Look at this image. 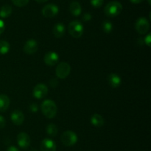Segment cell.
<instances>
[{"mask_svg": "<svg viewBox=\"0 0 151 151\" xmlns=\"http://www.w3.org/2000/svg\"><path fill=\"white\" fill-rule=\"evenodd\" d=\"M42 113L48 118H53L57 114L58 108L55 102L50 99H47L42 102L41 105Z\"/></svg>", "mask_w": 151, "mask_h": 151, "instance_id": "6da1fadb", "label": "cell"}, {"mask_svg": "<svg viewBox=\"0 0 151 151\" xmlns=\"http://www.w3.org/2000/svg\"><path fill=\"white\" fill-rule=\"evenodd\" d=\"M122 10V5L117 1H112L108 3L104 8V13L109 17H115L120 14Z\"/></svg>", "mask_w": 151, "mask_h": 151, "instance_id": "7a4b0ae2", "label": "cell"}, {"mask_svg": "<svg viewBox=\"0 0 151 151\" xmlns=\"http://www.w3.org/2000/svg\"><path fill=\"white\" fill-rule=\"evenodd\" d=\"M68 30H69V34H70L73 38H80V37L82 36V35L83 34V25L82 22H81V21H72V22L69 24Z\"/></svg>", "mask_w": 151, "mask_h": 151, "instance_id": "3957f363", "label": "cell"}, {"mask_svg": "<svg viewBox=\"0 0 151 151\" xmlns=\"http://www.w3.org/2000/svg\"><path fill=\"white\" fill-rule=\"evenodd\" d=\"M61 142L65 146L71 147L75 145L78 142V136L72 130H66L61 135Z\"/></svg>", "mask_w": 151, "mask_h": 151, "instance_id": "277c9868", "label": "cell"}, {"mask_svg": "<svg viewBox=\"0 0 151 151\" xmlns=\"http://www.w3.org/2000/svg\"><path fill=\"white\" fill-rule=\"evenodd\" d=\"M71 72V67L67 62H60L57 65L55 69V74L58 78H66L69 76Z\"/></svg>", "mask_w": 151, "mask_h": 151, "instance_id": "5b68a950", "label": "cell"}, {"mask_svg": "<svg viewBox=\"0 0 151 151\" xmlns=\"http://www.w3.org/2000/svg\"><path fill=\"white\" fill-rule=\"evenodd\" d=\"M135 28L139 34H145L150 29V22L146 18L140 17L136 22Z\"/></svg>", "mask_w": 151, "mask_h": 151, "instance_id": "8992f818", "label": "cell"}, {"mask_svg": "<svg viewBox=\"0 0 151 151\" xmlns=\"http://www.w3.org/2000/svg\"><path fill=\"white\" fill-rule=\"evenodd\" d=\"M48 93V87L44 84H38L32 90V96L37 99H41Z\"/></svg>", "mask_w": 151, "mask_h": 151, "instance_id": "52a82bcc", "label": "cell"}, {"mask_svg": "<svg viewBox=\"0 0 151 151\" xmlns=\"http://www.w3.org/2000/svg\"><path fill=\"white\" fill-rule=\"evenodd\" d=\"M42 15L46 18H53L58 13L59 8L55 4H48L42 9Z\"/></svg>", "mask_w": 151, "mask_h": 151, "instance_id": "ba28073f", "label": "cell"}, {"mask_svg": "<svg viewBox=\"0 0 151 151\" xmlns=\"http://www.w3.org/2000/svg\"><path fill=\"white\" fill-rule=\"evenodd\" d=\"M38 44L35 39L31 38V39L27 40L25 42L24 45L23 50L26 54L32 55L34 54L35 52L38 50Z\"/></svg>", "mask_w": 151, "mask_h": 151, "instance_id": "9c48e42d", "label": "cell"}, {"mask_svg": "<svg viewBox=\"0 0 151 151\" xmlns=\"http://www.w3.org/2000/svg\"><path fill=\"white\" fill-rule=\"evenodd\" d=\"M17 142L19 146L22 149H27L29 147L31 143V139L29 135L24 132L19 133L17 136Z\"/></svg>", "mask_w": 151, "mask_h": 151, "instance_id": "30bf717a", "label": "cell"}, {"mask_svg": "<svg viewBox=\"0 0 151 151\" xmlns=\"http://www.w3.org/2000/svg\"><path fill=\"white\" fill-rule=\"evenodd\" d=\"M44 61L48 66H54L58 62L59 55L55 51H49L44 55Z\"/></svg>", "mask_w": 151, "mask_h": 151, "instance_id": "8fae6325", "label": "cell"}, {"mask_svg": "<svg viewBox=\"0 0 151 151\" xmlns=\"http://www.w3.org/2000/svg\"><path fill=\"white\" fill-rule=\"evenodd\" d=\"M10 118H11V121L13 124L16 126H20L23 124L24 121V115L19 110H15L11 113Z\"/></svg>", "mask_w": 151, "mask_h": 151, "instance_id": "7c38bea8", "label": "cell"}, {"mask_svg": "<svg viewBox=\"0 0 151 151\" xmlns=\"http://www.w3.org/2000/svg\"><path fill=\"white\" fill-rule=\"evenodd\" d=\"M41 151H56L57 147L53 140L50 139H43L40 146Z\"/></svg>", "mask_w": 151, "mask_h": 151, "instance_id": "4fadbf2b", "label": "cell"}, {"mask_svg": "<svg viewBox=\"0 0 151 151\" xmlns=\"http://www.w3.org/2000/svg\"><path fill=\"white\" fill-rule=\"evenodd\" d=\"M108 81L111 87L113 88H117L118 87L120 86L121 83H122V79L118 74L112 73L109 74L108 76Z\"/></svg>", "mask_w": 151, "mask_h": 151, "instance_id": "5bb4252c", "label": "cell"}, {"mask_svg": "<svg viewBox=\"0 0 151 151\" xmlns=\"http://www.w3.org/2000/svg\"><path fill=\"white\" fill-rule=\"evenodd\" d=\"M53 35L55 38H60L64 36L65 32H66V28L63 24L58 22L55 24L53 28Z\"/></svg>", "mask_w": 151, "mask_h": 151, "instance_id": "9a60e30c", "label": "cell"}, {"mask_svg": "<svg viewBox=\"0 0 151 151\" xmlns=\"http://www.w3.org/2000/svg\"><path fill=\"white\" fill-rule=\"evenodd\" d=\"M69 11L72 15L75 16H79L82 12V7L81 4L77 1H73L69 4Z\"/></svg>", "mask_w": 151, "mask_h": 151, "instance_id": "2e32d148", "label": "cell"}, {"mask_svg": "<svg viewBox=\"0 0 151 151\" xmlns=\"http://www.w3.org/2000/svg\"><path fill=\"white\" fill-rule=\"evenodd\" d=\"M91 123L94 127H101L104 125L105 120L101 115H100L98 113H95L91 115Z\"/></svg>", "mask_w": 151, "mask_h": 151, "instance_id": "e0dca14e", "label": "cell"}, {"mask_svg": "<svg viewBox=\"0 0 151 151\" xmlns=\"http://www.w3.org/2000/svg\"><path fill=\"white\" fill-rule=\"evenodd\" d=\"M10 103V99L7 95L0 94V112H4L7 110Z\"/></svg>", "mask_w": 151, "mask_h": 151, "instance_id": "ac0fdd59", "label": "cell"}, {"mask_svg": "<svg viewBox=\"0 0 151 151\" xmlns=\"http://www.w3.org/2000/svg\"><path fill=\"white\" fill-rule=\"evenodd\" d=\"M12 13V7L9 4H4L0 9V17L5 19L9 17Z\"/></svg>", "mask_w": 151, "mask_h": 151, "instance_id": "d6986e66", "label": "cell"}, {"mask_svg": "<svg viewBox=\"0 0 151 151\" xmlns=\"http://www.w3.org/2000/svg\"><path fill=\"white\" fill-rule=\"evenodd\" d=\"M10 49V43L5 40H0V55H5Z\"/></svg>", "mask_w": 151, "mask_h": 151, "instance_id": "ffe728a7", "label": "cell"}, {"mask_svg": "<svg viewBox=\"0 0 151 151\" xmlns=\"http://www.w3.org/2000/svg\"><path fill=\"white\" fill-rule=\"evenodd\" d=\"M101 27H102V30H103L106 33H111L114 28L113 24L111 23V22L108 20L103 22Z\"/></svg>", "mask_w": 151, "mask_h": 151, "instance_id": "44dd1931", "label": "cell"}, {"mask_svg": "<svg viewBox=\"0 0 151 151\" xmlns=\"http://www.w3.org/2000/svg\"><path fill=\"white\" fill-rule=\"evenodd\" d=\"M46 130H47V134L51 136H55L58 134V127L55 124H49L47 126Z\"/></svg>", "mask_w": 151, "mask_h": 151, "instance_id": "7402d4cb", "label": "cell"}, {"mask_svg": "<svg viewBox=\"0 0 151 151\" xmlns=\"http://www.w3.org/2000/svg\"><path fill=\"white\" fill-rule=\"evenodd\" d=\"M13 4L17 7H24L29 3V0H11Z\"/></svg>", "mask_w": 151, "mask_h": 151, "instance_id": "603a6c76", "label": "cell"}, {"mask_svg": "<svg viewBox=\"0 0 151 151\" xmlns=\"http://www.w3.org/2000/svg\"><path fill=\"white\" fill-rule=\"evenodd\" d=\"M104 0H90V3L91 5L95 8H99L103 4Z\"/></svg>", "mask_w": 151, "mask_h": 151, "instance_id": "cb8c5ba5", "label": "cell"}, {"mask_svg": "<svg viewBox=\"0 0 151 151\" xmlns=\"http://www.w3.org/2000/svg\"><path fill=\"white\" fill-rule=\"evenodd\" d=\"M29 110L32 113H37L38 110V106L36 103H32L29 105Z\"/></svg>", "mask_w": 151, "mask_h": 151, "instance_id": "d4e9b609", "label": "cell"}, {"mask_svg": "<svg viewBox=\"0 0 151 151\" xmlns=\"http://www.w3.org/2000/svg\"><path fill=\"white\" fill-rule=\"evenodd\" d=\"M144 41L147 46L150 47V43H151V33H148L145 37L144 38Z\"/></svg>", "mask_w": 151, "mask_h": 151, "instance_id": "484cf974", "label": "cell"}, {"mask_svg": "<svg viewBox=\"0 0 151 151\" xmlns=\"http://www.w3.org/2000/svg\"><path fill=\"white\" fill-rule=\"evenodd\" d=\"M6 120L2 115H0V129H2L5 127Z\"/></svg>", "mask_w": 151, "mask_h": 151, "instance_id": "4316f807", "label": "cell"}, {"mask_svg": "<svg viewBox=\"0 0 151 151\" xmlns=\"http://www.w3.org/2000/svg\"><path fill=\"white\" fill-rule=\"evenodd\" d=\"M91 19V15L89 13H86L83 15V20L85 21V22H88Z\"/></svg>", "mask_w": 151, "mask_h": 151, "instance_id": "83f0119b", "label": "cell"}, {"mask_svg": "<svg viewBox=\"0 0 151 151\" xmlns=\"http://www.w3.org/2000/svg\"><path fill=\"white\" fill-rule=\"evenodd\" d=\"M4 29H5V25H4V21L0 19V34L4 32Z\"/></svg>", "mask_w": 151, "mask_h": 151, "instance_id": "f1b7e54d", "label": "cell"}, {"mask_svg": "<svg viewBox=\"0 0 151 151\" xmlns=\"http://www.w3.org/2000/svg\"><path fill=\"white\" fill-rule=\"evenodd\" d=\"M58 81L56 78H52V79L50 81V85H51L52 87H55L56 86L58 85Z\"/></svg>", "mask_w": 151, "mask_h": 151, "instance_id": "f546056e", "label": "cell"}, {"mask_svg": "<svg viewBox=\"0 0 151 151\" xmlns=\"http://www.w3.org/2000/svg\"><path fill=\"white\" fill-rule=\"evenodd\" d=\"M7 151H20V150H19L17 147H16L10 146L7 148Z\"/></svg>", "mask_w": 151, "mask_h": 151, "instance_id": "4dcf8cb0", "label": "cell"}, {"mask_svg": "<svg viewBox=\"0 0 151 151\" xmlns=\"http://www.w3.org/2000/svg\"><path fill=\"white\" fill-rule=\"evenodd\" d=\"M131 3L133 4H140V3L142 2L144 0H130Z\"/></svg>", "mask_w": 151, "mask_h": 151, "instance_id": "1f68e13d", "label": "cell"}, {"mask_svg": "<svg viewBox=\"0 0 151 151\" xmlns=\"http://www.w3.org/2000/svg\"><path fill=\"white\" fill-rule=\"evenodd\" d=\"M35 1L38 3H44L45 2V1H47V0H35Z\"/></svg>", "mask_w": 151, "mask_h": 151, "instance_id": "d6a6232c", "label": "cell"}, {"mask_svg": "<svg viewBox=\"0 0 151 151\" xmlns=\"http://www.w3.org/2000/svg\"><path fill=\"white\" fill-rule=\"evenodd\" d=\"M30 151H38V150H37V149H35V148H34V149L30 150Z\"/></svg>", "mask_w": 151, "mask_h": 151, "instance_id": "836d02e7", "label": "cell"}, {"mask_svg": "<svg viewBox=\"0 0 151 151\" xmlns=\"http://www.w3.org/2000/svg\"><path fill=\"white\" fill-rule=\"evenodd\" d=\"M147 1H148L149 4H150V0H147Z\"/></svg>", "mask_w": 151, "mask_h": 151, "instance_id": "e575fe53", "label": "cell"}]
</instances>
